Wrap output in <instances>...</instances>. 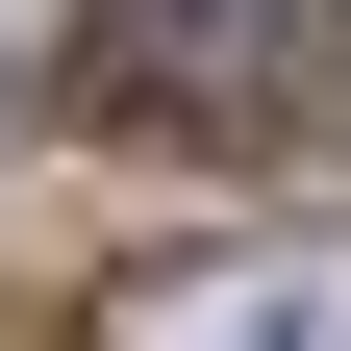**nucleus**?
I'll use <instances>...</instances> for the list:
<instances>
[{
  "label": "nucleus",
  "instance_id": "2",
  "mask_svg": "<svg viewBox=\"0 0 351 351\" xmlns=\"http://www.w3.org/2000/svg\"><path fill=\"white\" fill-rule=\"evenodd\" d=\"M125 351H351V251H151Z\"/></svg>",
  "mask_w": 351,
  "mask_h": 351
},
{
  "label": "nucleus",
  "instance_id": "1",
  "mask_svg": "<svg viewBox=\"0 0 351 351\" xmlns=\"http://www.w3.org/2000/svg\"><path fill=\"white\" fill-rule=\"evenodd\" d=\"M101 125H226V151H276V125L351 101V0H101V75H75Z\"/></svg>",
  "mask_w": 351,
  "mask_h": 351
}]
</instances>
